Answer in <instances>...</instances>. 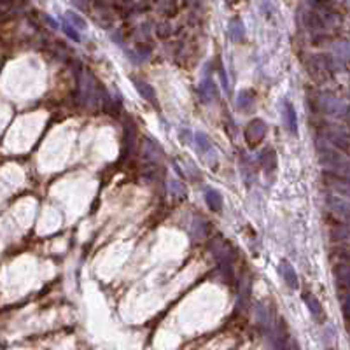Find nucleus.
<instances>
[{"mask_svg":"<svg viewBox=\"0 0 350 350\" xmlns=\"http://www.w3.org/2000/svg\"><path fill=\"white\" fill-rule=\"evenodd\" d=\"M170 189H172V193H174L177 198H186V189H184L182 184L172 182V184H170Z\"/></svg>","mask_w":350,"mask_h":350,"instance_id":"obj_25","label":"nucleus"},{"mask_svg":"<svg viewBox=\"0 0 350 350\" xmlns=\"http://www.w3.org/2000/svg\"><path fill=\"white\" fill-rule=\"evenodd\" d=\"M280 275H282L284 282L287 284V287H291V289H298V287H300L296 270H294L293 264H291L289 261H282V263H280Z\"/></svg>","mask_w":350,"mask_h":350,"instance_id":"obj_13","label":"nucleus"},{"mask_svg":"<svg viewBox=\"0 0 350 350\" xmlns=\"http://www.w3.org/2000/svg\"><path fill=\"white\" fill-rule=\"evenodd\" d=\"M135 86H137L138 93L142 95V97L146 98L147 102H151L153 105L158 104V100H156V91H154L153 86H149L147 83H142V81H135Z\"/></svg>","mask_w":350,"mask_h":350,"instance_id":"obj_18","label":"nucleus"},{"mask_svg":"<svg viewBox=\"0 0 350 350\" xmlns=\"http://www.w3.org/2000/svg\"><path fill=\"white\" fill-rule=\"evenodd\" d=\"M317 153H319V160L327 170H334V172H340V174H345L347 175L348 172V163L333 146L326 142L324 138H317Z\"/></svg>","mask_w":350,"mask_h":350,"instance_id":"obj_1","label":"nucleus"},{"mask_svg":"<svg viewBox=\"0 0 350 350\" xmlns=\"http://www.w3.org/2000/svg\"><path fill=\"white\" fill-rule=\"evenodd\" d=\"M322 179L331 189H334V193L341 194V196H347L348 194V179L345 174H340V172H334V170H324Z\"/></svg>","mask_w":350,"mask_h":350,"instance_id":"obj_4","label":"nucleus"},{"mask_svg":"<svg viewBox=\"0 0 350 350\" xmlns=\"http://www.w3.org/2000/svg\"><path fill=\"white\" fill-rule=\"evenodd\" d=\"M327 207H329L331 212L334 214L336 217H343L345 221H347L348 217V203L343 200V198H340V194L338 196H327Z\"/></svg>","mask_w":350,"mask_h":350,"instance_id":"obj_12","label":"nucleus"},{"mask_svg":"<svg viewBox=\"0 0 350 350\" xmlns=\"http://www.w3.org/2000/svg\"><path fill=\"white\" fill-rule=\"evenodd\" d=\"M198 97L201 98L203 104H210V102L217 100V97H219V93H217V86L210 77H205V79L200 83V86H198Z\"/></svg>","mask_w":350,"mask_h":350,"instance_id":"obj_8","label":"nucleus"},{"mask_svg":"<svg viewBox=\"0 0 350 350\" xmlns=\"http://www.w3.org/2000/svg\"><path fill=\"white\" fill-rule=\"evenodd\" d=\"M317 109L320 112L327 114L331 117H336V119H348V105L343 100H340L338 97L331 93H322L319 95V100H317Z\"/></svg>","mask_w":350,"mask_h":350,"instance_id":"obj_2","label":"nucleus"},{"mask_svg":"<svg viewBox=\"0 0 350 350\" xmlns=\"http://www.w3.org/2000/svg\"><path fill=\"white\" fill-rule=\"evenodd\" d=\"M303 21L305 25H307V28L310 32H324V28H326V21H324V18L320 16L319 13H315V11H310V13H305L303 16Z\"/></svg>","mask_w":350,"mask_h":350,"instance_id":"obj_14","label":"nucleus"},{"mask_svg":"<svg viewBox=\"0 0 350 350\" xmlns=\"http://www.w3.org/2000/svg\"><path fill=\"white\" fill-rule=\"evenodd\" d=\"M303 300H305V305H307V307H308V310H310V314L314 315L317 320L322 319V314H324L322 305H320V301L317 300V298L314 296V294H305Z\"/></svg>","mask_w":350,"mask_h":350,"instance_id":"obj_17","label":"nucleus"},{"mask_svg":"<svg viewBox=\"0 0 350 350\" xmlns=\"http://www.w3.org/2000/svg\"><path fill=\"white\" fill-rule=\"evenodd\" d=\"M282 116H284V123H286L287 130L291 131L293 135L298 133V116H296V109L291 102H284V110H282Z\"/></svg>","mask_w":350,"mask_h":350,"instance_id":"obj_11","label":"nucleus"},{"mask_svg":"<svg viewBox=\"0 0 350 350\" xmlns=\"http://www.w3.org/2000/svg\"><path fill=\"white\" fill-rule=\"evenodd\" d=\"M261 167H263V170L266 172V177L275 175L277 167H278V161H277V153H275L273 149H264L263 153H261Z\"/></svg>","mask_w":350,"mask_h":350,"instance_id":"obj_9","label":"nucleus"},{"mask_svg":"<svg viewBox=\"0 0 350 350\" xmlns=\"http://www.w3.org/2000/svg\"><path fill=\"white\" fill-rule=\"evenodd\" d=\"M331 238L334 242H347L348 240V230L345 224H340V219H338L336 224L331 226Z\"/></svg>","mask_w":350,"mask_h":350,"instance_id":"obj_22","label":"nucleus"},{"mask_svg":"<svg viewBox=\"0 0 350 350\" xmlns=\"http://www.w3.org/2000/svg\"><path fill=\"white\" fill-rule=\"evenodd\" d=\"M194 142H196V149L198 153L207 154L210 149H212V142H210L208 135L203 133V131H196L194 133Z\"/></svg>","mask_w":350,"mask_h":350,"instance_id":"obj_21","label":"nucleus"},{"mask_svg":"<svg viewBox=\"0 0 350 350\" xmlns=\"http://www.w3.org/2000/svg\"><path fill=\"white\" fill-rule=\"evenodd\" d=\"M135 140H137V130H135L133 123H130V124L126 123V126H124V147H123V154L128 151V158L133 154L135 144H137Z\"/></svg>","mask_w":350,"mask_h":350,"instance_id":"obj_15","label":"nucleus"},{"mask_svg":"<svg viewBox=\"0 0 350 350\" xmlns=\"http://www.w3.org/2000/svg\"><path fill=\"white\" fill-rule=\"evenodd\" d=\"M95 86H97V91L98 93L102 95L100 97V104H102V109H104V112L105 114H109V116H119V109H117V105L114 104V100H112V97H110L109 95V91L105 90L104 86H102V84H95Z\"/></svg>","mask_w":350,"mask_h":350,"instance_id":"obj_10","label":"nucleus"},{"mask_svg":"<svg viewBox=\"0 0 350 350\" xmlns=\"http://www.w3.org/2000/svg\"><path fill=\"white\" fill-rule=\"evenodd\" d=\"M230 37L237 42H242L245 40V28H244V23L240 20H231L230 21Z\"/></svg>","mask_w":350,"mask_h":350,"instance_id":"obj_19","label":"nucleus"},{"mask_svg":"<svg viewBox=\"0 0 350 350\" xmlns=\"http://www.w3.org/2000/svg\"><path fill=\"white\" fill-rule=\"evenodd\" d=\"M322 138L327 144L334 147V149H341L343 153H348V135L343 128L331 126V124L324 123L322 126Z\"/></svg>","mask_w":350,"mask_h":350,"instance_id":"obj_3","label":"nucleus"},{"mask_svg":"<svg viewBox=\"0 0 350 350\" xmlns=\"http://www.w3.org/2000/svg\"><path fill=\"white\" fill-rule=\"evenodd\" d=\"M205 201H207V207L212 210V212H221L223 210V196H221L219 191L216 189H207L205 191Z\"/></svg>","mask_w":350,"mask_h":350,"instance_id":"obj_16","label":"nucleus"},{"mask_svg":"<svg viewBox=\"0 0 350 350\" xmlns=\"http://www.w3.org/2000/svg\"><path fill=\"white\" fill-rule=\"evenodd\" d=\"M334 53H336V60L338 61H343V63H347V58H348V47L345 42L341 44H336V47H334Z\"/></svg>","mask_w":350,"mask_h":350,"instance_id":"obj_24","label":"nucleus"},{"mask_svg":"<svg viewBox=\"0 0 350 350\" xmlns=\"http://www.w3.org/2000/svg\"><path fill=\"white\" fill-rule=\"evenodd\" d=\"M63 30L67 32V35L70 37V39H74V40H76V42H79V40H81L79 34H77V32H76V28H74V27H70V25H67V23H65V25H63Z\"/></svg>","mask_w":350,"mask_h":350,"instance_id":"obj_26","label":"nucleus"},{"mask_svg":"<svg viewBox=\"0 0 350 350\" xmlns=\"http://www.w3.org/2000/svg\"><path fill=\"white\" fill-rule=\"evenodd\" d=\"M210 249H212L214 256H216V259L219 261V263H233V247L230 245V242L223 240V238H217V240L212 242V245H210Z\"/></svg>","mask_w":350,"mask_h":350,"instance_id":"obj_7","label":"nucleus"},{"mask_svg":"<svg viewBox=\"0 0 350 350\" xmlns=\"http://www.w3.org/2000/svg\"><path fill=\"white\" fill-rule=\"evenodd\" d=\"M238 109L240 110H250L254 105V91L250 90H242L240 93H238V102H237Z\"/></svg>","mask_w":350,"mask_h":350,"instance_id":"obj_20","label":"nucleus"},{"mask_svg":"<svg viewBox=\"0 0 350 350\" xmlns=\"http://www.w3.org/2000/svg\"><path fill=\"white\" fill-rule=\"evenodd\" d=\"M266 124H264L263 119H254L250 121L249 124H247L245 128V140L247 144H249L250 147H256L257 144L261 142V140L264 138V135H266Z\"/></svg>","mask_w":350,"mask_h":350,"instance_id":"obj_6","label":"nucleus"},{"mask_svg":"<svg viewBox=\"0 0 350 350\" xmlns=\"http://www.w3.org/2000/svg\"><path fill=\"white\" fill-rule=\"evenodd\" d=\"M142 158L147 161V163H161L165 158V151L156 140L144 137L142 140Z\"/></svg>","mask_w":350,"mask_h":350,"instance_id":"obj_5","label":"nucleus"},{"mask_svg":"<svg viewBox=\"0 0 350 350\" xmlns=\"http://www.w3.org/2000/svg\"><path fill=\"white\" fill-rule=\"evenodd\" d=\"M67 20L72 23V27H77L79 30H86V21L83 20V18L79 16V14H76V13H72V11H68L67 13Z\"/></svg>","mask_w":350,"mask_h":350,"instance_id":"obj_23","label":"nucleus"}]
</instances>
